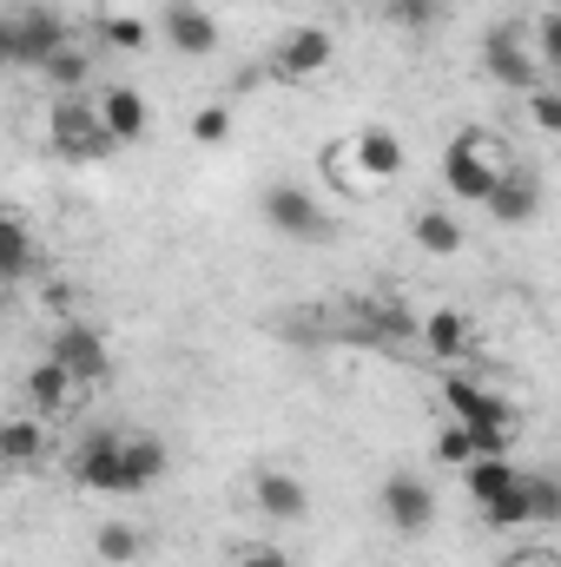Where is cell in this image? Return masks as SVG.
Returning a JSON list of instances; mask_svg holds the SVG:
<instances>
[{
	"mask_svg": "<svg viewBox=\"0 0 561 567\" xmlns=\"http://www.w3.org/2000/svg\"><path fill=\"white\" fill-rule=\"evenodd\" d=\"M252 508L265 522H304L310 515V488L290 475V468H258L252 475Z\"/></svg>",
	"mask_w": 561,
	"mask_h": 567,
	"instance_id": "cell-14",
	"label": "cell"
},
{
	"mask_svg": "<svg viewBox=\"0 0 561 567\" xmlns=\"http://www.w3.org/2000/svg\"><path fill=\"white\" fill-rule=\"evenodd\" d=\"M47 357H60L80 383H106L113 377V350H106V330H93V323H80V317H67V323H53V337H47Z\"/></svg>",
	"mask_w": 561,
	"mask_h": 567,
	"instance_id": "cell-8",
	"label": "cell"
},
{
	"mask_svg": "<svg viewBox=\"0 0 561 567\" xmlns=\"http://www.w3.org/2000/svg\"><path fill=\"white\" fill-rule=\"evenodd\" d=\"M536 53H542V66L561 73V7H549V13L536 20Z\"/></svg>",
	"mask_w": 561,
	"mask_h": 567,
	"instance_id": "cell-32",
	"label": "cell"
},
{
	"mask_svg": "<svg viewBox=\"0 0 561 567\" xmlns=\"http://www.w3.org/2000/svg\"><path fill=\"white\" fill-rule=\"evenodd\" d=\"M377 508H384V522H390L397 535H422V528L436 522V495H429V482H422V475H410V468L384 475Z\"/></svg>",
	"mask_w": 561,
	"mask_h": 567,
	"instance_id": "cell-11",
	"label": "cell"
},
{
	"mask_svg": "<svg viewBox=\"0 0 561 567\" xmlns=\"http://www.w3.org/2000/svg\"><path fill=\"white\" fill-rule=\"evenodd\" d=\"M165 462H172V455H165V442H159V435H126V468H133V495H140V488H152V482L165 475Z\"/></svg>",
	"mask_w": 561,
	"mask_h": 567,
	"instance_id": "cell-23",
	"label": "cell"
},
{
	"mask_svg": "<svg viewBox=\"0 0 561 567\" xmlns=\"http://www.w3.org/2000/svg\"><path fill=\"white\" fill-rule=\"evenodd\" d=\"M93 548H100V561H106V567H133V561H140V528L106 522V528L93 535Z\"/></svg>",
	"mask_w": 561,
	"mask_h": 567,
	"instance_id": "cell-26",
	"label": "cell"
},
{
	"mask_svg": "<svg viewBox=\"0 0 561 567\" xmlns=\"http://www.w3.org/2000/svg\"><path fill=\"white\" fill-rule=\"evenodd\" d=\"M100 120H106L113 145H140L145 126H152V113H145V93H140V86H106V93H100Z\"/></svg>",
	"mask_w": 561,
	"mask_h": 567,
	"instance_id": "cell-17",
	"label": "cell"
},
{
	"mask_svg": "<svg viewBox=\"0 0 561 567\" xmlns=\"http://www.w3.org/2000/svg\"><path fill=\"white\" fill-rule=\"evenodd\" d=\"M73 482L93 488V495H133V468H126V435L120 429H100L73 449Z\"/></svg>",
	"mask_w": 561,
	"mask_h": 567,
	"instance_id": "cell-7",
	"label": "cell"
},
{
	"mask_svg": "<svg viewBox=\"0 0 561 567\" xmlns=\"http://www.w3.org/2000/svg\"><path fill=\"white\" fill-rule=\"evenodd\" d=\"M529 126H542L549 140H561V93L555 86H536L529 93Z\"/></svg>",
	"mask_w": 561,
	"mask_h": 567,
	"instance_id": "cell-31",
	"label": "cell"
},
{
	"mask_svg": "<svg viewBox=\"0 0 561 567\" xmlns=\"http://www.w3.org/2000/svg\"><path fill=\"white\" fill-rule=\"evenodd\" d=\"M159 33H165V47L185 53V60H212V53H218V20H212V7H198V0H165V7H159Z\"/></svg>",
	"mask_w": 561,
	"mask_h": 567,
	"instance_id": "cell-10",
	"label": "cell"
},
{
	"mask_svg": "<svg viewBox=\"0 0 561 567\" xmlns=\"http://www.w3.org/2000/svg\"><path fill=\"white\" fill-rule=\"evenodd\" d=\"M482 66H489L496 86H509V93H522V100L542 86V53H529L516 27H496V33L482 40Z\"/></svg>",
	"mask_w": 561,
	"mask_h": 567,
	"instance_id": "cell-9",
	"label": "cell"
},
{
	"mask_svg": "<svg viewBox=\"0 0 561 567\" xmlns=\"http://www.w3.org/2000/svg\"><path fill=\"white\" fill-rule=\"evenodd\" d=\"M522 495H529V522H536V528L561 522V475H549V468H522Z\"/></svg>",
	"mask_w": 561,
	"mask_h": 567,
	"instance_id": "cell-22",
	"label": "cell"
},
{
	"mask_svg": "<svg viewBox=\"0 0 561 567\" xmlns=\"http://www.w3.org/2000/svg\"><path fill=\"white\" fill-rule=\"evenodd\" d=\"M47 442H53V429H47V416H33V410H20V416L0 423V455H7L13 468H33V462L47 455Z\"/></svg>",
	"mask_w": 561,
	"mask_h": 567,
	"instance_id": "cell-18",
	"label": "cell"
},
{
	"mask_svg": "<svg viewBox=\"0 0 561 567\" xmlns=\"http://www.w3.org/2000/svg\"><path fill=\"white\" fill-rule=\"evenodd\" d=\"M40 80H47L53 93H67V100H73V93H80V86L93 80V53H86L80 40H67L60 53H47V66H40Z\"/></svg>",
	"mask_w": 561,
	"mask_h": 567,
	"instance_id": "cell-20",
	"label": "cell"
},
{
	"mask_svg": "<svg viewBox=\"0 0 561 567\" xmlns=\"http://www.w3.org/2000/svg\"><path fill=\"white\" fill-rule=\"evenodd\" d=\"M476 455H482V449H476V429H469V423H456V416H449V423L436 429V462H449V468H469Z\"/></svg>",
	"mask_w": 561,
	"mask_h": 567,
	"instance_id": "cell-25",
	"label": "cell"
},
{
	"mask_svg": "<svg viewBox=\"0 0 561 567\" xmlns=\"http://www.w3.org/2000/svg\"><path fill=\"white\" fill-rule=\"evenodd\" d=\"M7 284H27V271H33V231H27V218H7Z\"/></svg>",
	"mask_w": 561,
	"mask_h": 567,
	"instance_id": "cell-28",
	"label": "cell"
},
{
	"mask_svg": "<svg viewBox=\"0 0 561 567\" xmlns=\"http://www.w3.org/2000/svg\"><path fill=\"white\" fill-rule=\"evenodd\" d=\"M100 40H106L113 53H145L152 27H145L140 13H100Z\"/></svg>",
	"mask_w": 561,
	"mask_h": 567,
	"instance_id": "cell-24",
	"label": "cell"
},
{
	"mask_svg": "<svg viewBox=\"0 0 561 567\" xmlns=\"http://www.w3.org/2000/svg\"><path fill=\"white\" fill-rule=\"evenodd\" d=\"M232 567H290V555L272 548V542H252V548H238V555H232Z\"/></svg>",
	"mask_w": 561,
	"mask_h": 567,
	"instance_id": "cell-33",
	"label": "cell"
},
{
	"mask_svg": "<svg viewBox=\"0 0 561 567\" xmlns=\"http://www.w3.org/2000/svg\"><path fill=\"white\" fill-rule=\"evenodd\" d=\"M47 140H53L60 158H100V152H113V133L100 120V100H53Z\"/></svg>",
	"mask_w": 561,
	"mask_h": 567,
	"instance_id": "cell-6",
	"label": "cell"
},
{
	"mask_svg": "<svg viewBox=\"0 0 561 567\" xmlns=\"http://www.w3.org/2000/svg\"><path fill=\"white\" fill-rule=\"evenodd\" d=\"M516 482H522V468H516L509 455H476V462L462 468V488H469V502H476V508L502 502V495H509Z\"/></svg>",
	"mask_w": 561,
	"mask_h": 567,
	"instance_id": "cell-19",
	"label": "cell"
},
{
	"mask_svg": "<svg viewBox=\"0 0 561 567\" xmlns=\"http://www.w3.org/2000/svg\"><path fill=\"white\" fill-rule=\"evenodd\" d=\"M73 40V27L60 20V13H47V7H20L7 27H0V53H7V66H47V53H60Z\"/></svg>",
	"mask_w": 561,
	"mask_h": 567,
	"instance_id": "cell-5",
	"label": "cell"
},
{
	"mask_svg": "<svg viewBox=\"0 0 561 567\" xmlns=\"http://www.w3.org/2000/svg\"><path fill=\"white\" fill-rule=\"evenodd\" d=\"M384 13H390L397 33H429L442 20V0H384Z\"/></svg>",
	"mask_w": 561,
	"mask_h": 567,
	"instance_id": "cell-27",
	"label": "cell"
},
{
	"mask_svg": "<svg viewBox=\"0 0 561 567\" xmlns=\"http://www.w3.org/2000/svg\"><path fill=\"white\" fill-rule=\"evenodd\" d=\"M442 410H449L456 423L476 429V449H482V455H509V449H516V410H509L496 390H482L476 377H449V383H442Z\"/></svg>",
	"mask_w": 561,
	"mask_h": 567,
	"instance_id": "cell-2",
	"label": "cell"
},
{
	"mask_svg": "<svg viewBox=\"0 0 561 567\" xmlns=\"http://www.w3.org/2000/svg\"><path fill=\"white\" fill-rule=\"evenodd\" d=\"M330 60H337L330 27H317V20L284 27L278 47H272V80H284V86H310V80H324V73H330Z\"/></svg>",
	"mask_w": 561,
	"mask_h": 567,
	"instance_id": "cell-3",
	"label": "cell"
},
{
	"mask_svg": "<svg viewBox=\"0 0 561 567\" xmlns=\"http://www.w3.org/2000/svg\"><path fill=\"white\" fill-rule=\"evenodd\" d=\"M410 238H417V251H429V258H456L462 251V225L449 212H436V205H422L417 218H410Z\"/></svg>",
	"mask_w": 561,
	"mask_h": 567,
	"instance_id": "cell-21",
	"label": "cell"
},
{
	"mask_svg": "<svg viewBox=\"0 0 561 567\" xmlns=\"http://www.w3.org/2000/svg\"><path fill=\"white\" fill-rule=\"evenodd\" d=\"M509 567H555V561H542V555H516Z\"/></svg>",
	"mask_w": 561,
	"mask_h": 567,
	"instance_id": "cell-34",
	"label": "cell"
},
{
	"mask_svg": "<svg viewBox=\"0 0 561 567\" xmlns=\"http://www.w3.org/2000/svg\"><path fill=\"white\" fill-rule=\"evenodd\" d=\"M265 225H272V231H284L290 245H330V238H337L330 212H324L304 185H290V178L265 185Z\"/></svg>",
	"mask_w": 561,
	"mask_h": 567,
	"instance_id": "cell-4",
	"label": "cell"
},
{
	"mask_svg": "<svg viewBox=\"0 0 561 567\" xmlns=\"http://www.w3.org/2000/svg\"><path fill=\"white\" fill-rule=\"evenodd\" d=\"M482 522H489V528H536V522H529V495H522V482H516L502 502H489Z\"/></svg>",
	"mask_w": 561,
	"mask_h": 567,
	"instance_id": "cell-29",
	"label": "cell"
},
{
	"mask_svg": "<svg viewBox=\"0 0 561 567\" xmlns=\"http://www.w3.org/2000/svg\"><path fill=\"white\" fill-rule=\"evenodd\" d=\"M20 390H27V410H33V416H67V410H73V396H80L86 383H80L60 357H40V363L27 370V383H20Z\"/></svg>",
	"mask_w": 561,
	"mask_h": 567,
	"instance_id": "cell-13",
	"label": "cell"
},
{
	"mask_svg": "<svg viewBox=\"0 0 561 567\" xmlns=\"http://www.w3.org/2000/svg\"><path fill=\"white\" fill-rule=\"evenodd\" d=\"M417 343H422V357H436V363H462V357L476 350L462 310H429V317L417 323Z\"/></svg>",
	"mask_w": 561,
	"mask_h": 567,
	"instance_id": "cell-16",
	"label": "cell"
},
{
	"mask_svg": "<svg viewBox=\"0 0 561 567\" xmlns=\"http://www.w3.org/2000/svg\"><path fill=\"white\" fill-rule=\"evenodd\" d=\"M344 158L357 165L364 185H390V178L404 172V140H397L390 126H357L350 145H344Z\"/></svg>",
	"mask_w": 561,
	"mask_h": 567,
	"instance_id": "cell-12",
	"label": "cell"
},
{
	"mask_svg": "<svg viewBox=\"0 0 561 567\" xmlns=\"http://www.w3.org/2000/svg\"><path fill=\"white\" fill-rule=\"evenodd\" d=\"M496 225H529L536 212H542V178L536 172H522V165H509L502 172V185H496V198L482 205Z\"/></svg>",
	"mask_w": 561,
	"mask_h": 567,
	"instance_id": "cell-15",
	"label": "cell"
},
{
	"mask_svg": "<svg viewBox=\"0 0 561 567\" xmlns=\"http://www.w3.org/2000/svg\"><path fill=\"white\" fill-rule=\"evenodd\" d=\"M192 140L198 145H225L232 140V106H198V113H192Z\"/></svg>",
	"mask_w": 561,
	"mask_h": 567,
	"instance_id": "cell-30",
	"label": "cell"
},
{
	"mask_svg": "<svg viewBox=\"0 0 561 567\" xmlns=\"http://www.w3.org/2000/svg\"><path fill=\"white\" fill-rule=\"evenodd\" d=\"M502 172H509V158L496 152L489 133H476V126H462L456 140L442 145V185H449V198H462V205H489L496 185H502Z\"/></svg>",
	"mask_w": 561,
	"mask_h": 567,
	"instance_id": "cell-1",
	"label": "cell"
}]
</instances>
